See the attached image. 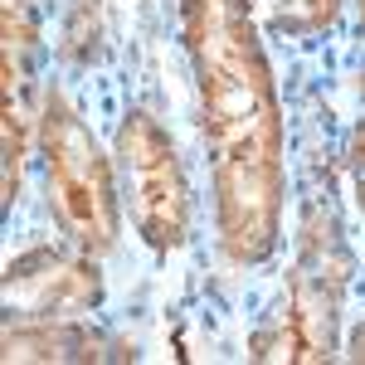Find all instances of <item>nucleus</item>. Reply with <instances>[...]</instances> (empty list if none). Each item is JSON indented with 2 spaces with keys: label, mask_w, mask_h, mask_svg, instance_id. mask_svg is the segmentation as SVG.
Masks as SVG:
<instances>
[{
  "label": "nucleus",
  "mask_w": 365,
  "mask_h": 365,
  "mask_svg": "<svg viewBox=\"0 0 365 365\" xmlns=\"http://www.w3.org/2000/svg\"><path fill=\"white\" fill-rule=\"evenodd\" d=\"M200 73L205 146L215 166V225L234 263H263L282 225V113L249 0H180Z\"/></svg>",
  "instance_id": "nucleus-1"
},
{
  "label": "nucleus",
  "mask_w": 365,
  "mask_h": 365,
  "mask_svg": "<svg viewBox=\"0 0 365 365\" xmlns=\"http://www.w3.org/2000/svg\"><path fill=\"white\" fill-rule=\"evenodd\" d=\"M346 292V249H341L336 215L312 210L302 220V253L287 282V302L273 327L249 341L253 361H327L336 351V317Z\"/></svg>",
  "instance_id": "nucleus-2"
},
{
  "label": "nucleus",
  "mask_w": 365,
  "mask_h": 365,
  "mask_svg": "<svg viewBox=\"0 0 365 365\" xmlns=\"http://www.w3.org/2000/svg\"><path fill=\"white\" fill-rule=\"evenodd\" d=\"M39 146L49 166V195H54L58 225L68 229L88 253L113 249L117 239V190L113 166L98 151L83 117L73 113L58 93H49L44 117H39Z\"/></svg>",
  "instance_id": "nucleus-3"
},
{
  "label": "nucleus",
  "mask_w": 365,
  "mask_h": 365,
  "mask_svg": "<svg viewBox=\"0 0 365 365\" xmlns=\"http://www.w3.org/2000/svg\"><path fill=\"white\" fill-rule=\"evenodd\" d=\"M117 151L127 166V190H132V225L156 253H170L190 234V195L185 175L175 161L170 137L146 113H132L117 132Z\"/></svg>",
  "instance_id": "nucleus-4"
},
{
  "label": "nucleus",
  "mask_w": 365,
  "mask_h": 365,
  "mask_svg": "<svg viewBox=\"0 0 365 365\" xmlns=\"http://www.w3.org/2000/svg\"><path fill=\"white\" fill-rule=\"evenodd\" d=\"M98 297H103L98 268L83 258L39 249L25 258H10V268H5V307L20 317H34V322L83 317L88 307H98Z\"/></svg>",
  "instance_id": "nucleus-5"
},
{
  "label": "nucleus",
  "mask_w": 365,
  "mask_h": 365,
  "mask_svg": "<svg viewBox=\"0 0 365 365\" xmlns=\"http://www.w3.org/2000/svg\"><path fill=\"white\" fill-rule=\"evenodd\" d=\"M98 336H88L68 322H39V327H10L5 331V361H93Z\"/></svg>",
  "instance_id": "nucleus-6"
},
{
  "label": "nucleus",
  "mask_w": 365,
  "mask_h": 365,
  "mask_svg": "<svg viewBox=\"0 0 365 365\" xmlns=\"http://www.w3.org/2000/svg\"><path fill=\"white\" fill-rule=\"evenodd\" d=\"M336 20V0H273V29L278 34H322Z\"/></svg>",
  "instance_id": "nucleus-7"
},
{
  "label": "nucleus",
  "mask_w": 365,
  "mask_h": 365,
  "mask_svg": "<svg viewBox=\"0 0 365 365\" xmlns=\"http://www.w3.org/2000/svg\"><path fill=\"white\" fill-rule=\"evenodd\" d=\"M351 170H356V200L365 210V122L356 127V141H351Z\"/></svg>",
  "instance_id": "nucleus-8"
},
{
  "label": "nucleus",
  "mask_w": 365,
  "mask_h": 365,
  "mask_svg": "<svg viewBox=\"0 0 365 365\" xmlns=\"http://www.w3.org/2000/svg\"><path fill=\"white\" fill-rule=\"evenodd\" d=\"M351 361H361V365H365V322L356 327V336H351Z\"/></svg>",
  "instance_id": "nucleus-9"
},
{
  "label": "nucleus",
  "mask_w": 365,
  "mask_h": 365,
  "mask_svg": "<svg viewBox=\"0 0 365 365\" xmlns=\"http://www.w3.org/2000/svg\"><path fill=\"white\" fill-rule=\"evenodd\" d=\"M361 20H365V0H361Z\"/></svg>",
  "instance_id": "nucleus-10"
}]
</instances>
